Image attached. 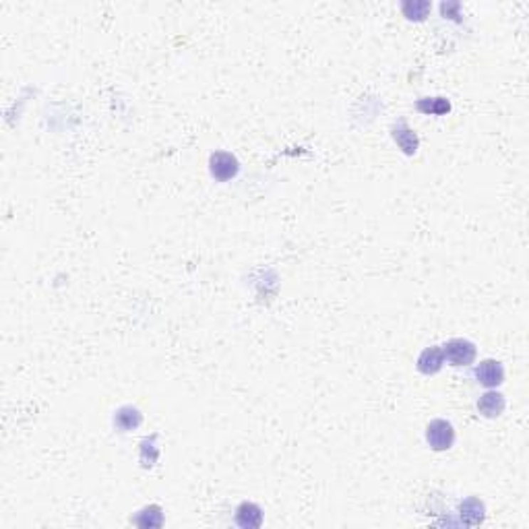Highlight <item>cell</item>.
<instances>
[{"label": "cell", "instance_id": "cell-1", "mask_svg": "<svg viewBox=\"0 0 529 529\" xmlns=\"http://www.w3.org/2000/svg\"><path fill=\"white\" fill-rule=\"evenodd\" d=\"M441 350L451 366H469L478 354L476 345L469 339H449Z\"/></svg>", "mask_w": 529, "mask_h": 529}, {"label": "cell", "instance_id": "cell-10", "mask_svg": "<svg viewBox=\"0 0 529 529\" xmlns=\"http://www.w3.org/2000/svg\"><path fill=\"white\" fill-rule=\"evenodd\" d=\"M505 407H507L505 395L498 391H488L478 399V409L484 418H498L505 412Z\"/></svg>", "mask_w": 529, "mask_h": 529}, {"label": "cell", "instance_id": "cell-6", "mask_svg": "<svg viewBox=\"0 0 529 529\" xmlns=\"http://www.w3.org/2000/svg\"><path fill=\"white\" fill-rule=\"evenodd\" d=\"M236 525L242 529H258L263 525V508L254 503H240L236 508Z\"/></svg>", "mask_w": 529, "mask_h": 529}, {"label": "cell", "instance_id": "cell-7", "mask_svg": "<svg viewBox=\"0 0 529 529\" xmlns=\"http://www.w3.org/2000/svg\"><path fill=\"white\" fill-rule=\"evenodd\" d=\"M459 519L466 525H471V528L484 523V519H486V505L478 496H469V498H466L459 505Z\"/></svg>", "mask_w": 529, "mask_h": 529}, {"label": "cell", "instance_id": "cell-5", "mask_svg": "<svg viewBox=\"0 0 529 529\" xmlns=\"http://www.w3.org/2000/svg\"><path fill=\"white\" fill-rule=\"evenodd\" d=\"M391 135H393V141L399 145L405 155H416V151L420 147V139L416 135V130L407 127L405 120H399L397 125H393L391 128Z\"/></svg>", "mask_w": 529, "mask_h": 529}, {"label": "cell", "instance_id": "cell-4", "mask_svg": "<svg viewBox=\"0 0 529 529\" xmlns=\"http://www.w3.org/2000/svg\"><path fill=\"white\" fill-rule=\"evenodd\" d=\"M476 379L480 384L488 389H494L505 382V368L498 360H484L478 364L476 368Z\"/></svg>", "mask_w": 529, "mask_h": 529}, {"label": "cell", "instance_id": "cell-8", "mask_svg": "<svg viewBox=\"0 0 529 529\" xmlns=\"http://www.w3.org/2000/svg\"><path fill=\"white\" fill-rule=\"evenodd\" d=\"M443 364H445V356H443V350L441 347H436V345H432V347H426L422 354H420V358L416 362V366H418V370L426 375V377H430V375H436L441 368H443Z\"/></svg>", "mask_w": 529, "mask_h": 529}, {"label": "cell", "instance_id": "cell-3", "mask_svg": "<svg viewBox=\"0 0 529 529\" xmlns=\"http://www.w3.org/2000/svg\"><path fill=\"white\" fill-rule=\"evenodd\" d=\"M209 172L217 182H228L240 172V164L236 155L228 151H215L209 157Z\"/></svg>", "mask_w": 529, "mask_h": 529}, {"label": "cell", "instance_id": "cell-2", "mask_svg": "<svg viewBox=\"0 0 529 529\" xmlns=\"http://www.w3.org/2000/svg\"><path fill=\"white\" fill-rule=\"evenodd\" d=\"M426 441L432 451H449L455 443V428L446 420H432L426 428Z\"/></svg>", "mask_w": 529, "mask_h": 529}, {"label": "cell", "instance_id": "cell-12", "mask_svg": "<svg viewBox=\"0 0 529 529\" xmlns=\"http://www.w3.org/2000/svg\"><path fill=\"white\" fill-rule=\"evenodd\" d=\"M416 108L422 114H432V116H443L451 112V102L446 98H422L418 100Z\"/></svg>", "mask_w": 529, "mask_h": 529}, {"label": "cell", "instance_id": "cell-14", "mask_svg": "<svg viewBox=\"0 0 529 529\" xmlns=\"http://www.w3.org/2000/svg\"><path fill=\"white\" fill-rule=\"evenodd\" d=\"M157 434H151L149 439L141 441V466L145 469H151L155 466L157 457H159V449H157Z\"/></svg>", "mask_w": 529, "mask_h": 529}, {"label": "cell", "instance_id": "cell-13", "mask_svg": "<svg viewBox=\"0 0 529 529\" xmlns=\"http://www.w3.org/2000/svg\"><path fill=\"white\" fill-rule=\"evenodd\" d=\"M402 13L409 21H424L430 13L428 0H407L402 4Z\"/></svg>", "mask_w": 529, "mask_h": 529}, {"label": "cell", "instance_id": "cell-11", "mask_svg": "<svg viewBox=\"0 0 529 529\" xmlns=\"http://www.w3.org/2000/svg\"><path fill=\"white\" fill-rule=\"evenodd\" d=\"M132 523L137 528L143 529H157L164 525V508L159 505H149V507L141 508L137 513V517L132 519Z\"/></svg>", "mask_w": 529, "mask_h": 529}, {"label": "cell", "instance_id": "cell-9", "mask_svg": "<svg viewBox=\"0 0 529 529\" xmlns=\"http://www.w3.org/2000/svg\"><path fill=\"white\" fill-rule=\"evenodd\" d=\"M141 424H143V414H141L137 407H132V405H122V407H118L116 414H114V426H116V430H120V432L137 430Z\"/></svg>", "mask_w": 529, "mask_h": 529}]
</instances>
